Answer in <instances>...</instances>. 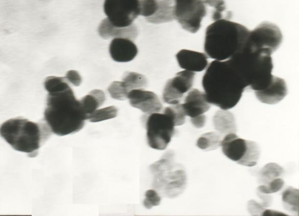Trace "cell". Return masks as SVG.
I'll list each match as a JSON object with an SVG mask.
<instances>
[{
  "mask_svg": "<svg viewBox=\"0 0 299 216\" xmlns=\"http://www.w3.org/2000/svg\"><path fill=\"white\" fill-rule=\"evenodd\" d=\"M222 153L232 161L238 162L246 150V140L239 138L235 133L225 135L221 142Z\"/></svg>",
  "mask_w": 299,
  "mask_h": 216,
  "instance_id": "ac0fdd59",
  "label": "cell"
},
{
  "mask_svg": "<svg viewBox=\"0 0 299 216\" xmlns=\"http://www.w3.org/2000/svg\"><path fill=\"white\" fill-rule=\"evenodd\" d=\"M161 198L155 189H149L145 194L143 205L147 209H151L153 207L159 205Z\"/></svg>",
  "mask_w": 299,
  "mask_h": 216,
  "instance_id": "836d02e7",
  "label": "cell"
},
{
  "mask_svg": "<svg viewBox=\"0 0 299 216\" xmlns=\"http://www.w3.org/2000/svg\"><path fill=\"white\" fill-rule=\"evenodd\" d=\"M0 131L1 136L14 149L26 153L30 157L37 155L38 149L51 131L48 125L20 117L6 121Z\"/></svg>",
  "mask_w": 299,
  "mask_h": 216,
  "instance_id": "5b68a950",
  "label": "cell"
},
{
  "mask_svg": "<svg viewBox=\"0 0 299 216\" xmlns=\"http://www.w3.org/2000/svg\"><path fill=\"white\" fill-rule=\"evenodd\" d=\"M258 99L264 103L273 104L281 101L287 94L285 81L273 75L269 85L265 89L255 91Z\"/></svg>",
  "mask_w": 299,
  "mask_h": 216,
  "instance_id": "4fadbf2b",
  "label": "cell"
},
{
  "mask_svg": "<svg viewBox=\"0 0 299 216\" xmlns=\"http://www.w3.org/2000/svg\"><path fill=\"white\" fill-rule=\"evenodd\" d=\"M164 113L171 117L175 126L182 125L185 122L186 115L182 104L179 103L167 107Z\"/></svg>",
  "mask_w": 299,
  "mask_h": 216,
  "instance_id": "f546056e",
  "label": "cell"
},
{
  "mask_svg": "<svg viewBox=\"0 0 299 216\" xmlns=\"http://www.w3.org/2000/svg\"><path fill=\"white\" fill-rule=\"evenodd\" d=\"M122 81L130 91L135 89H143L147 85V80L143 75L133 72H127L123 77Z\"/></svg>",
  "mask_w": 299,
  "mask_h": 216,
  "instance_id": "484cf974",
  "label": "cell"
},
{
  "mask_svg": "<svg viewBox=\"0 0 299 216\" xmlns=\"http://www.w3.org/2000/svg\"><path fill=\"white\" fill-rule=\"evenodd\" d=\"M67 80L75 86H79L81 82V78L78 72L75 70H70L65 76Z\"/></svg>",
  "mask_w": 299,
  "mask_h": 216,
  "instance_id": "e575fe53",
  "label": "cell"
},
{
  "mask_svg": "<svg viewBox=\"0 0 299 216\" xmlns=\"http://www.w3.org/2000/svg\"><path fill=\"white\" fill-rule=\"evenodd\" d=\"M157 8V0H139L140 15L146 18L152 16Z\"/></svg>",
  "mask_w": 299,
  "mask_h": 216,
  "instance_id": "1f68e13d",
  "label": "cell"
},
{
  "mask_svg": "<svg viewBox=\"0 0 299 216\" xmlns=\"http://www.w3.org/2000/svg\"><path fill=\"white\" fill-rule=\"evenodd\" d=\"M262 215H287L284 213L283 212H280L278 211H275L273 210L270 209H265Z\"/></svg>",
  "mask_w": 299,
  "mask_h": 216,
  "instance_id": "74e56055",
  "label": "cell"
},
{
  "mask_svg": "<svg viewBox=\"0 0 299 216\" xmlns=\"http://www.w3.org/2000/svg\"><path fill=\"white\" fill-rule=\"evenodd\" d=\"M108 91L112 98L119 100L127 99L130 92L123 81H118L112 82L108 88Z\"/></svg>",
  "mask_w": 299,
  "mask_h": 216,
  "instance_id": "4dcf8cb0",
  "label": "cell"
},
{
  "mask_svg": "<svg viewBox=\"0 0 299 216\" xmlns=\"http://www.w3.org/2000/svg\"><path fill=\"white\" fill-rule=\"evenodd\" d=\"M103 9L113 25L128 27L140 15L139 0H104Z\"/></svg>",
  "mask_w": 299,
  "mask_h": 216,
  "instance_id": "30bf717a",
  "label": "cell"
},
{
  "mask_svg": "<svg viewBox=\"0 0 299 216\" xmlns=\"http://www.w3.org/2000/svg\"><path fill=\"white\" fill-rule=\"evenodd\" d=\"M284 172L283 168L278 164L275 163H267L259 171V181L265 184L272 180L280 177Z\"/></svg>",
  "mask_w": 299,
  "mask_h": 216,
  "instance_id": "d4e9b609",
  "label": "cell"
},
{
  "mask_svg": "<svg viewBox=\"0 0 299 216\" xmlns=\"http://www.w3.org/2000/svg\"><path fill=\"white\" fill-rule=\"evenodd\" d=\"M158 8L156 12L151 16L146 18L152 24H161L174 19V0H157Z\"/></svg>",
  "mask_w": 299,
  "mask_h": 216,
  "instance_id": "ffe728a7",
  "label": "cell"
},
{
  "mask_svg": "<svg viewBox=\"0 0 299 216\" xmlns=\"http://www.w3.org/2000/svg\"><path fill=\"white\" fill-rule=\"evenodd\" d=\"M205 4L211 7H214V9L225 6V2L223 0H203Z\"/></svg>",
  "mask_w": 299,
  "mask_h": 216,
  "instance_id": "8d00e7d4",
  "label": "cell"
},
{
  "mask_svg": "<svg viewBox=\"0 0 299 216\" xmlns=\"http://www.w3.org/2000/svg\"><path fill=\"white\" fill-rule=\"evenodd\" d=\"M175 126L173 120L164 113L150 114L146 122L149 146L157 150L166 149L174 134Z\"/></svg>",
  "mask_w": 299,
  "mask_h": 216,
  "instance_id": "52a82bcc",
  "label": "cell"
},
{
  "mask_svg": "<svg viewBox=\"0 0 299 216\" xmlns=\"http://www.w3.org/2000/svg\"><path fill=\"white\" fill-rule=\"evenodd\" d=\"M271 55L266 51H251L244 46L227 60L243 78L247 88L255 91L265 89L271 81Z\"/></svg>",
  "mask_w": 299,
  "mask_h": 216,
  "instance_id": "277c9868",
  "label": "cell"
},
{
  "mask_svg": "<svg viewBox=\"0 0 299 216\" xmlns=\"http://www.w3.org/2000/svg\"><path fill=\"white\" fill-rule=\"evenodd\" d=\"M111 58L119 62L132 60L137 55L138 49L133 40L125 38H113L109 47Z\"/></svg>",
  "mask_w": 299,
  "mask_h": 216,
  "instance_id": "5bb4252c",
  "label": "cell"
},
{
  "mask_svg": "<svg viewBox=\"0 0 299 216\" xmlns=\"http://www.w3.org/2000/svg\"><path fill=\"white\" fill-rule=\"evenodd\" d=\"M179 66L185 70L201 72L208 66L207 55L203 53L182 49L176 55Z\"/></svg>",
  "mask_w": 299,
  "mask_h": 216,
  "instance_id": "9a60e30c",
  "label": "cell"
},
{
  "mask_svg": "<svg viewBox=\"0 0 299 216\" xmlns=\"http://www.w3.org/2000/svg\"><path fill=\"white\" fill-rule=\"evenodd\" d=\"M44 119L52 132L64 136L82 128L86 117L70 88L48 94Z\"/></svg>",
  "mask_w": 299,
  "mask_h": 216,
  "instance_id": "7a4b0ae2",
  "label": "cell"
},
{
  "mask_svg": "<svg viewBox=\"0 0 299 216\" xmlns=\"http://www.w3.org/2000/svg\"><path fill=\"white\" fill-rule=\"evenodd\" d=\"M222 139L219 133L211 132L202 134L197 140V146L200 149L209 151L221 146Z\"/></svg>",
  "mask_w": 299,
  "mask_h": 216,
  "instance_id": "7402d4cb",
  "label": "cell"
},
{
  "mask_svg": "<svg viewBox=\"0 0 299 216\" xmlns=\"http://www.w3.org/2000/svg\"><path fill=\"white\" fill-rule=\"evenodd\" d=\"M170 151L150 166L152 186L164 196L174 198L180 195L187 185V175L182 166L174 160Z\"/></svg>",
  "mask_w": 299,
  "mask_h": 216,
  "instance_id": "8992f818",
  "label": "cell"
},
{
  "mask_svg": "<svg viewBox=\"0 0 299 216\" xmlns=\"http://www.w3.org/2000/svg\"><path fill=\"white\" fill-rule=\"evenodd\" d=\"M282 40L279 28L265 21L249 31L244 47L251 51H266L272 54L279 48Z\"/></svg>",
  "mask_w": 299,
  "mask_h": 216,
  "instance_id": "ba28073f",
  "label": "cell"
},
{
  "mask_svg": "<svg viewBox=\"0 0 299 216\" xmlns=\"http://www.w3.org/2000/svg\"><path fill=\"white\" fill-rule=\"evenodd\" d=\"M65 77H48L44 82L45 89L49 92L55 93L70 88Z\"/></svg>",
  "mask_w": 299,
  "mask_h": 216,
  "instance_id": "83f0119b",
  "label": "cell"
},
{
  "mask_svg": "<svg viewBox=\"0 0 299 216\" xmlns=\"http://www.w3.org/2000/svg\"><path fill=\"white\" fill-rule=\"evenodd\" d=\"M258 195L262 200L261 203H258L254 200L248 202V210L252 215H262L266 208L269 206L271 203L272 198L268 194L258 192Z\"/></svg>",
  "mask_w": 299,
  "mask_h": 216,
  "instance_id": "4316f807",
  "label": "cell"
},
{
  "mask_svg": "<svg viewBox=\"0 0 299 216\" xmlns=\"http://www.w3.org/2000/svg\"><path fill=\"white\" fill-rule=\"evenodd\" d=\"M105 100L104 93L100 90H92L88 95L80 100L82 109L88 117L102 105Z\"/></svg>",
  "mask_w": 299,
  "mask_h": 216,
  "instance_id": "44dd1931",
  "label": "cell"
},
{
  "mask_svg": "<svg viewBox=\"0 0 299 216\" xmlns=\"http://www.w3.org/2000/svg\"><path fill=\"white\" fill-rule=\"evenodd\" d=\"M194 77V72L183 70L168 80L163 93L164 101L171 105L179 103L184 94L191 90Z\"/></svg>",
  "mask_w": 299,
  "mask_h": 216,
  "instance_id": "8fae6325",
  "label": "cell"
},
{
  "mask_svg": "<svg viewBox=\"0 0 299 216\" xmlns=\"http://www.w3.org/2000/svg\"><path fill=\"white\" fill-rule=\"evenodd\" d=\"M202 85L210 104L221 110L234 107L247 88L243 78L228 60H215L206 68Z\"/></svg>",
  "mask_w": 299,
  "mask_h": 216,
  "instance_id": "6da1fadb",
  "label": "cell"
},
{
  "mask_svg": "<svg viewBox=\"0 0 299 216\" xmlns=\"http://www.w3.org/2000/svg\"><path fill=\"white\" fill-rule=\"evenodd\" d=\"M214 127L220 134L235 133L236 124L233 114L227 110L218 111L213 117Z\"/></svg>",
  "mask_w": 299,
  "mask_h": 216,
  "instance_id": "d6986e66",
  "label": "cell"
},
{
  "mask_svg": "<svg viewBox=\"0 0 299 216\" xmlns=\"http://www.w3.org/2000/svg\"><path fill=\"white\" fill-rule=\"evenodd\" d=\"M249 30L241 24L227 19L214 21L206 29L204 51L208 57L223 61L244 47Z\"/></svg>",
  "mask_w": 299,
  "mask_h": 216,
  "instance_id": "3957f363",
  "label": "cell"
},
{
  "mask_svg": "<svg viewBox=\"0 0 299 216\" xmlns=\"http://www.w3.org/2000/svg\"><path fill=\"white\" fill-rule=\"evenodd\" d=\"M127 99L132 107L145 113L151 114L158 113L163 108L157 96L154 92L144 89L131 90Z\"/></svg>",
  "mask_w": 299,
  "mask_h": 216,
  "instance_id": "7c38bea8",
  "label": "cell"
},
{
  "mask_svg": "<svg viewBox=\"0 0 299 216\" xmlns=\"http://www.w3.org/2000/svg\"><path fill=\"white\" fill-rule=\"evenodd\" d=\"M260 154L258 144L252 141L246 140V150L242 158L237 163L239 164L252 167L257 163Z\"/></svg>",
  "mask_w": 299,
  "mask_h": 216,
  "instance_id": "603a6c76",
  "label": "cell"
},
{
  "mask_svg": "<svg viewBox=\"0 0 299 216\" xmlns=\"http://www.w3.org/2000/svg\"><path fill=\"white\" fill-rule=\"evenodd\" d=\"M206 12L203 0H174V19L183 29L191 33L199 30Z\"/></svg>",
  "mask_w": 299,
  "mask_h": 216,
  "instance_id": "9c48e42d",
  "label": "cell"
},
{
  "mask_svg": "<svg viewBox=\"0 0 299 216\" xmlns=\"http://www.w3.org/2000/svg\"><path fill=\"white\" fill-rule=\"evenodd\" d=\"M284 184V180L279 177L265 184L260 185L257 190L258 192L262 193L270 194L280 190L283 187Z\"/></svg>",
  "mask_w": 299,
  "mask_h": 216,
  "instance_id": "d6a6232c",
  "label": "cell"
},
{
  "mask_svg": "<svg viewBox=\"0 0 299 216\" xmlns=\"http://www.w3.org/2000/svg\"><path fill=\"white\" fill-rule=\"evenodd\" d=\"M99 35L104 39L110 38H125L134 40L137 36V27L133 24L125 27L113 25L107 18L104 19L98 27Z\"/></svg>",
  "mask_w": 299,
  "mask_h": 216,
  "instance_id": "e0dca14e",
  "label": "cell"
},
{
  "mask_svg": "<svg viewBox=\"0 0 299 216\" xmlns=\"http://www.w3.org/2000/svg\"><path fill=\"white\" fill-rule=\"evenodd\" d=\"M182 106L186 116L191 118L203 114L211 107L205 93L196 89L190 91Z\"/></svg>",
  "mask_w": 299,
  "mask_h": 216,
  "instance_id": "2e32d148",
  "label": "cell"
},
{
  "mask_svg": "<svg viewBox=\"0 0 299 216\" xmlns=\"http://www.w3.org/2000/svg\"><path fill=\"white\" fill-rule=\"evenodd\" d=\"M192 124L196 128H202L205 125L206 122V116L203 115H200L191 118Z\"/></svg>",
  "mask_w": 299,
  "mask_h": 216,
  "instance_id": "d590c367",
  "label": "cell"
},
{
  "mask_svg": "<svg viewBox=\"0 0 299 216\" xmlns=\"http://www.w3.org/2000/svg\"><path fill=\"white\" fill-rule=\"evenodd\" d=\"M282 201L285 208L298 214V189L289 187L282 192Z\"/></svg>",
  "mask_w": 299,
  "mask_h": 216,
  "instance_id": "cb8c5ba5",
  "label": "cell"
},
{
  "mask_svg": "<svg viewBox=\"0 0 299 216\" xmlns=\"http://www.w3.org/2000/svg\"><path fill=\"white\" fill-rule=\"evenodd\" d=\"M118 109L114 106H109L96 110L90 114L87 119L91 122H97L115 118Z\"/></svg>",
  "mask_w": 299,
  "mask_h": 216,
  "instance_id": "f1b7e54d",
  "label": "cell"
}]
</instances>
